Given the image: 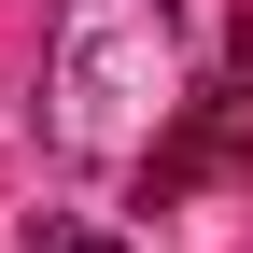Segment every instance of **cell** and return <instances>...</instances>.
<instances>
[{
    "label": "cell",
    "instance_id": "obj_2",
    "mask_svg": "<svg viewBox=\"0 0 253 253\" xmlns=\"http://www.w3.org/2000/svg\"><path fill=\"white\" fill-rule=\"evenodd\" d=\"M211 183H253V28H239L225 71L183 84V113L141 141V211H183V197H211Z\"/></svg>",
    "mask_w": 253,
    "mask_h": 253
},
{
    "label": "cell",
    "instance_id": "obj_1",
    "mask_svg": "<svg viewBox=\"0 0 253 253\" xmlns=\"http://www.w3.org/2000/svg\"><path fill=\"white\" fill-rule=\"evenodd\" d=\"M42 99H56V113H42V126H56V155H84V169H141V141L183 113L169 0H71Z\"/></svg>",
    "mask_w": 253,
    "mask_h": 253
},
{
    "label": "cell",
    "instance_id": "obj_3",
    "mask_svg": "<svg viewBox=\"0 0 253 253\" xmlns=\"http://www.w3.org/2000/svg\"><path fill=\"white\" fill-rule=\"evenodd\" d=\"M14 253H126V239H113V225H84V211H28V239H14Z\"/></svg>",
    "mask_w": 253,
    "mask_h": 253
}]
</instances>
